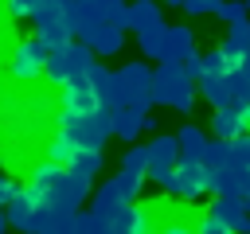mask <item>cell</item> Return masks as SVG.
Returning a JSON list of instances; mask_svg holds the SVG:
<instances>
[{"instance_id": "cell-40", "label": "cell", "mask_w": 250, "mask_h": 234, "mask_svg": "<svg viewBox=\"0 0 250 234\" xmlns=\"http://www.w3.org/2000/svg\"><path fill=\"white\" fill-rule=\"evenodd\" d=\"M238 109H242V121H246V129H250V101H246V105H238Z\"/></svg>"}, {"instance_id": "cell-12", "label": "cell", "mask_w": 250, "mask_h": 234, "mask_svg": "<svg viewBox=\"0 0 250 234\" xmlns=\"http://www.w3.org/2000/svg\"><path fill=\"white\" fill-rule=\"evenodd\" d=\"M121 78H125V86H129V101L141 105V109H148V105H152V78H156V70L145 66L141 58H133V62L121 66Z\"/></svg>"}, {"instance_id": "cell-45", "label": "cell", "mask_w": 250, "mask_h": 234, "mask_svg": "<svg viewBox=\"0 0 250 234\" xmlns=\"http://www.w3.org/2000/svg\"><path fill=\"white\" fill-rule=\"evenodd\" d=\"M246 8H250V0H246Z\"/></svg>"}, {"instance_id": "cell-44", "label": "cell", "mask_w": 250, "mask_h": 234, "mask_svg": "<svg viewBox=\"0 0 250 234\" xmlns=\"http://www.w3.org/2000/svg\"><path fill=\"white\" fill-rule=\"evenodd\" d=\"M4 234H27V230H4Z\"/></svg>"}, {"instance_id": "cell-13", "label": "cell", "mask_w": 250, "mask_h": 234, "mask_svg": "<svg viewBox=\"0 0 250 234\" xmlns=\"http://www.w3.org/2000/svg\"><path fill=\"white\" fill-rule=\"evenodd\" d=\"M4 214H8V226L12 230H35V214H39V203L31 199V191L23 187V183H16V191H12V199L4 203Z\"/></svg>"}, {"instance_id": "cell-42", "label": "cell", "mask_w": 250, "mask_h": 234, "mask_svg": "<svg viewBox=\"0 0 250 234\" xmlns=\"http://www.w3.org/2000/svg\"><path fill=\"white\" fill-rule=\"evenodd\" d=\"M238 66H246V74H250V51H246V58H242V62H238Z\"/></svg>"}, {"instance_id": "cell-17", "label": "cell", "mask_w": 250, "mask_h": 234, "mask_svg": "<svg viewBox=\"0 0 250 234\" xmlns=\"http://www.w3.org/2000/svg\"><path fill=\"white\" fill-rule=\"evenodd\" d=\"M223 55L230 58V66H238L242 58H246V51H250V16L246 20H234V23H227V35H223Z\"/></svg>"}, {"instance_id": "cell-31", "label": "cell", "mask_w": 250, "mask_h": 234, "mask_svg": "<svg viewBox=\"0 0 250 234\" xmlns=\"http://www.w3.org/2000/svg\"><path fill=\"white\" fill-rule=\"evenodd\" d=\"M215 16H219L223 23H234V20H246V16H250V8H246V0H219Z\"/></svg>"}, {"instance_id": "cell-30", "label": "cell", "mask_w": 250, "mask_h": 234, "mask_svg": "<svg viewBox=\"0 0 250 234\" xmlns=\"http://www.w3.org/2000/svg\"><path fill=\"white\" fill-rule=\"evenodd\" d=\"M113 179H117V183H121V191H125V195H129V199H137V195H141V187H145V179H148V176H145V172H129V168H117V176H113Z\"/></svg>"}, {"instance_id": "cell-32", "label": "cell", "mask_w": 250, "mask_h": 234, "mask_svg": "<svg viewBox=\"0 0 250 234\" xmlns=\"http://www.w3.org/2000/svg\"><path fill=\"white\" fill-rule=\"evenodd\" d=\"M35 234H82V230H78V211H74V214L55 218L51 226H43V230H35Z\"/></svg>"}, {"instance_id": "cell-26", "label": "cell", "mask_w": 250, "mask_h": 234, "mask_svg": "<svg viewBox=\"0 0 250 234\" xmlns=\"http://www.w3.org/2000/svg\"><path fill=\"white\" fill-rule=\"evenodd\" d=\"M227 86H230V101L234 105L250 101V74H246V66H230L227 70Z\"/></svg>"}, {"instance_id": "cell-2", "label": "cell", "mask_w": 250, "mask_h": 234, "mask_svg": "<svg viewBox=\"0 0 250 234\" xmlns=\"http://www.w3.org/2000/svg\"><path fill=\"white\" fill-rule=\"evenodd\" d=\"M55 133L70 136L78 148H102L113 136V105H94V109H59Z\"/></svg>"}, {"instance_id": "cell-35", "label": "cell", "mask_w": 250, "mask_h": 234, "mask_svg": "<svg viewBox=\"0 0 250 234\" xmlns=\"http://www.w3.org/2000/svg\"><path fill=\"white\" fill-rule=\"evenodd\" d=\"M0 4H4V12H8L12 20H27V16H31V4H35V0H0Z\"/></svg>"}, {"instance_id": "cell-36", "label": "cell", "mask_w": 250, "mask_h": 234, "mask_svg": "<svg viewBox=\"0 0 250 234\" xmlns=\"http://www.w3.org/2000/svg\"><path fill=\"white\" fill-rule=\"evenodd\" d=\"M230 152H234V160H242V164L250 168V133L234 136V140H230Z\"/></svg>"}, {"instance_id": "cell-28", "label": "cell", "mask_w": 250, "mask_h": 234, "mask_svg": "<svg viewBox=\"0 0 250 234\" xmlns=\"http://www.w3.org/2000/svg\"><path fill=\"white\" fill-rule=\"evenodd\" d=\"M74 152H78V144L70 140V136H62V133H55L51 140H47V160H59V164H70L74 160Z\"/></svg>"}, {"instance_id": "cell-6", "label": "cell", "mask_w": 250, "mask_h": 234, "mask_svg": "<svg viewBox=\"0 0 250 234\" xmlns=\"http://www.w3.org/2000/svg\"><path fill=\"white\" fill-rule=\"evenodd\" d=\"M47 58H51V47H47L39 35H27V39L16 43V51H12V58H8V74H12L16 82H31V78L47 74Z\"/></svg>"}, {"instance_id": "cell-9", "label": "cell", "mask_w": 250, "mask_h": 234, "mask_svg": "<svg viewBox=\"0 0 250 234\" xmlns=\"http://www.w3.org/2000/svg\"><path fill=\"white\" fill-rule=\"evenodd\" d=\"M207 214H215L230 234H250V207H246L242 195H215Z\"/></svg>"}, {"instance_id": "cell-25", "label": "cell", "mask_w": 250, "mask_h": 234, "mask_svg": "<svg viewBox=\"0 0 250 234\" xmlns=\"http://www.w3.org/2000/svg\"><path fill=\"white\" fill-rule=\"evenodd\" d=\"M176 140H180V152H184V156H203V152H207V144H211V140L203 136V129H199V125H184V129L176 133Z\"/></svg>"}, {"instance_id": "cell-8", "label": "cell", "mask_w": 250, "mask_h": 234, "mask_svg": "<svg viewBox=\"0 0 250 234\" xmlns=\"http://www.w3.org/2000/svg\"><path fill=\"white\" fill-rule=\"evenodd\" d=\"M78 39H82V43H90V47H94V55L109 58V55H117V51L125 47V27H113L105 16H94L90 23H82V27H78Z\"/></svg>"}, {"instance_id": "cell-23", "label": "cell", "mask_w": 250, "mask_h": 234, "mask_svg": "<svg viewBox=\"0 0 250 234\" xmlns=\"http://www.w3.org/2000/svg\"><path fill=\"white\" fill-rule=\"evenodd\" d=\"M70 172H78V176H86V179H98L102 176V168H105V156H102V148H78L74 152V160L66 164Z\"/></svg>"}, {"instance_id": "cell-4", "label": "cell", "mask_w": 250, "mask_h": 234, "mask_svg": "<svg viewBox=\"0 0 250 234\" xmlns=\"http://www.w3.org/2000/svg\"><path fill=\"white\" fill-rule=\"evenodd\" d=\"M94 62H98L94 47H90V43H82V39H70V43H62V47H55V51H51V58H47V82L62 86L66 78L86 74Z\"/></svg>"}, {"instance_id": "cell-34", "label": "cell", "mask_w": 250, "mask_h": 234, "mask_svg": "<svg viewBox=\"0 0 250 234\" xmlns=\"http://www.w3.org/2000/svg\"><path fill=\"white\" fill-rule=\"evenodd\" d=\"M102 16H105L113 27H125V31H129V4H113V8H105Z\"/></svg>"}, {"instance_id": "cell-20", "label": "cell", "mask_w": 250, "mask_h": 234, "mask_svg": "<svg viewBox=\"0 0 250 234\" xmlns=\"http://www.w3.org/2000/svg\"><path fill=\"white\" fill-rule=\"evenodd\" d=\"M113 234H152V222H148V211L129 203L117 218H113Z\"/></svg>"}, {"instance_id": "cell-10", "label": "cell", "mask_w": 250, "mask_h": 234, "mask_svg": "<svg viewBox=\"0 0 250 234\" xmlns=\"http://www.w3.org/2000/svg\"><path fill=\"white\" fill-rule=\"evenodd\" d=\"M90 78H94V90H98V101L102 105H129V86H125V78H121V70H109V66H102V62H94L90 66Z\"/></svg>"}, {"instance_id": "cell-29", "label": "cell", "mask_w": 250, "mask_h": 234, "mask_svg": "<svg viewBox=\"0 0 250 234\" xmlns=\"http://www.w3.org/2000/svg\"><path fill=\"white\" fill-rule=\"evenodd\" d=\"M164 27H168V23H156V27L137 31V43H141V55H145V58H160V39H164Z\"/></svg>"}, {"instance_id": "cell-38", "label": "cell", "mask_w": 250, "mask_h": 234, "mask_svg": "<svg viewBox=\"0 0 250 234\" xmlns=\"http://www.w3.org/2000/svg\"><path fill=\"white\" fill-rule=\"evenodd\" d=\"M12 191H16V183H12V179H8L4 172H0V207H4L8 199H12Z\"/></svg>"}, {"instance_id": "cell-24", "label": "cell", "mask_w": 250, "mask_h": 234, "mask_svg": "<svg viewBox=\"0 0 250 234\" xmlns=\"http://www.w3.org/2000/svg\"><path fill=\"white\" fill-rule=\"evenodd\" d=\"M78 230L82 234H113V218L98 207H86V211H78Z\"/></svg>"}, {"instance_id": "cell-39", "label": "cell", "mask_w": 250, "mask_h": 234, "mask_svg": "<svg viewBox=\"0 0 250 234\" xmlns=\"http://www.w3.org/2000/svg\"><path fill=\"white\" fill-rule=\"evenodd\" d=\"M160 234H195V230H191V226H184V222H168Z\"/></svg>"}, {"instance_id": "cell-3", "label": "cell", "mask_w": 250, "mask_h": 234, "mask_svg": "<svg viewBox=\"0 0 250 234\" xmlns=\"http://www.w3.org/2000/svg\"><path fill=\"white\" fill-rule=\"evenodd\" d=\"M195 90H199V82L188 74L184 62H160L156 78H152V105H164V109H176V113H191Z\"/></svg>"}, {"instance_id": "cell-16", "label": "cell", "mask_w": 250, "mask_h": 234, "mask_svg": "<svg viewBox=\"0 0 250 234\" xmlns=\"http://www.w3.org/2000/svg\"><path fill=\"white\" fill-rule=\"evenodd\" d=\"M129 203H133V199L121 191V183H117V179H105V183H98V187H94V195H90V207L105 211L109 218H117V214H121Z\"/></svg>"}, {"instance_id": "cell-21", "label": "cell", "mask_w": 250, "mask_h": 234, "mask_svg": "<svg viewBox=\"0 0 250 234\" xmlns=\"http://www.w3.org/2000/svg\"><path fill=\"white\" fill-rule=\"evenodd\" d=\"M199 94H203V101H207L211 109H219V105H234V101H230L227 74H203V78H199Z\"/></svg>"}, {"instance_id": "cell-5", "label": "cell", "mask_w": 250, "mask_h": 234, "mask_svg": "<svg viewBox=\"0 0 250 234\" xmlns=\"http://www.w3.org/2000/svg\"><path fill=\"white\" fill-rule=\"evenodd\" d=\"M176 164H180V140L160 133L148 140V179L164 191H176Z\"/></svg>"}, {"instance_id": "cell-41", "label": "cell", "mask_w": 250, "mask_h": 234, "mask_svg": "<svg viewBox=\"0 0 250 234\" xmlns=\"http://www.w3.org/2000/svg\"><path fill=\"white\" fill-rule=\"evenodd\" d=\"M8 230V214H4V207H0V234Z\"/></svg>"}, {"instance_id": "cell-33", "label": "cell", "mask_w": 250, "mask_h": 234, "mask_svg": "<svg viewBox=\"0 0 250 234\" xmlns=\"http://www.w3.org/2000/svg\"><path fill=\"white\" fill-rule=\"evenodd\" d=\"M188 16H215V8H219V0H184L180 4Z\"/></svg>"}, {"instance_id": "cell-37", "label": "cell", "mask_w": 250, "mask_h": 234, "mask_svg": "<svg viewBox=\"0 0 250 234\" xmlns=\"http://www.w3.org/2000/svg\"><path fill=\"white\" fill-rule=\"evenodd\" d=\"M195 234H230V230H227L215 214H203V222H199V230H195Z\"/></svg>"}, {"instance_id": "cell-15", "label": "cell", "mask_w": 250, "mask_h": 234, "mask_svg": "<svg viewBox=\"0 0 250 234\" xmlns=\"http://www.w3.org/2000/svg\"><path fill=\"white\" fill-rule=\"evenodd\" d=\"M145 121H148V109H141V105H117L113 109V136H121V140H137L141 133H145Z\"/></svg>"}, {"instance_id": "cell-7", "label": "cell", "mask_w": 250, "mask_h": 234, "mask_svg": "<svg viewBox=\"0 0 250 234\" xmlns=\"http://www.w3.org/2000/svg\"><path fill=\"white\" fill-rule=\"evenodd\" d=\"M207 191H215V172L207 168V160L180 152V164H176V195L180 199H199Z\"/></svg>"}, {"instance_id": "cell-1", "label": "cell", "mask_w": 250, "mask_h": 234, "mask_svg": "<svg viewBox=\"0 0 250 234\" xmlns=\"http://www.w3.org/2000/svg\"><path fill=\"white\" fill-rule=\"evenodd\" d=\"M23 187L31 191V199L39 203V211H51V214H74L94 195V179L70 172L59 160H47V156L27 172V183Z\"/></svg>"}, {"instance_id": "cell-18", "label": "cell", "mask_w": 250, "mask_h": 234, "mask_svg": "<svg viewBox=\"0 0 250 234\" xmlns=\"http://www.w3.org/2000/svg\"><path fill=\"white\" fill-rule=\"evenodd\" d=\"M215 136H223V140H234V136H242V133H250L246 129V121H242V109L238 105H219L215 113H211V125H207Z\"/></svg>"}, {"instance_id": "cell-11", "label": "cell", "mask_w": 250, "mask_h": 234, "mask_svg": "<svg viewBox=\"0 0 250 234\" xmlns=\"http://www.w3.org/2000/svg\"><path fill=\"white\" fill-rule=\"evenodd\" d=\"M188 55H195V31H191L188 23H172V27H164L160 58H156V62H188Z\"/></svg>"}, {"instance_id": "cell-43", "label": "cell", "mask_w": 250, "mask_h": 234, "mask_svg": "<svg viewBox=\"0 0 250 234\" xmlns=\"http://www.w3.org/2000/svg\"><path fill=\"white\" fill-rule=\"evenodd\" d=\"M160 4H172V8H180V4H184V0H160Z\"/></svg>"}, {"instance_id": "cell-22", "label": "cell", "mask_w": 250, "mask_h": 234, "mask_svg": "<svg viewBox=\"0 0 250 234\" xmlns=\"http://www.w3.org/2000/svg\"><path fill=\"white\" fill-rule=\"evenodd\" d=\"M35 35L55 51V47H62V43H70L74 39V31H70V23H66V16H55V20H43V23H35Z\"/></svg>"}, {"instance_id": "cell-19", "label": "cell", "mask_w": 250, "mask_h": 234, "mask_svg": "<svg viewBox=\"0 0 250 234\" xmlns=\"http://www.w3.org/2000/svg\"><path fill=\"white\" fill-rule=\"evenodd\" d=\"M156 23H164L156 0H129V31L133 35L145 31V27H156Z\"/></svg>"}, {"instance_id": "cell-27", "label": "cell", "mask_w": 250, "mask_h": 234, "mask_svg": "<svg viewBox=\"0 0 250 234\" xmlns=\"http://www.w3.org/2000/svg\"><path fill=\"white\" fill-rule=\"evenodd\" d=\"M227 70H230V58L223 55V47L199 51V78H203V74H227Z\"/></svg>"}, {"instance_id": "cell-14", "label": "cell", "mask_w": 250, "mask_h": 234, "mask_svg": "<svg viewBox=\"0 0 250 234\" xmlns=\"http://www.w3.org/2000/svg\"><path fill=\"white\" fill-rule=\"evenodd\" d=\"M59 101H62L66 109H94V105H102V101H98V90H94L90 70H86V74H78V78H66V82L59 86Z\"/></svg>"}]
</instances>
